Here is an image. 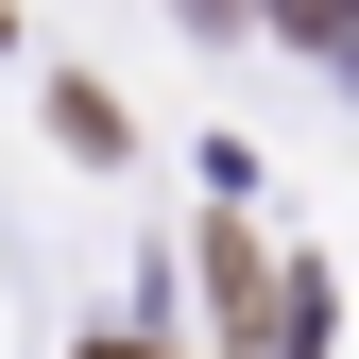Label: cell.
I'll use <instances>...</instances> for the list:
<instances>
[{
	"instance_id": "cell-1",
	"label": "cell",
	"mask_w": 359,
	"mask_h": 359,
	"mask_svg": "<svg viewBox=\"0 0 359 359\" xmlns=\"http://www.w3.org/2000/svg\"><path fill=\"white\" fill-rule=\"evenodd\" d=\"M86 359H154V342H86Z\"/></svg>"
}]
</instances>
